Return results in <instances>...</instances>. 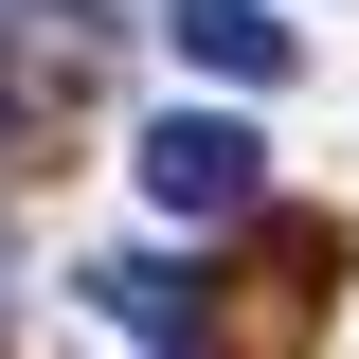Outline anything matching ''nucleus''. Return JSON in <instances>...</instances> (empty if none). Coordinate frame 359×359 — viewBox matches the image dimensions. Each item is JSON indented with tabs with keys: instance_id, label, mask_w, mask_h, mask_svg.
Returning a JSON list of instances; mask_svg holds the SVG:
<instances>
[{
	"instance_id": "nucleus-1",
	"label": "nucleus",
	"mask_w": 359,
	"mask_h": 359,
	"mask_svg": "<svg viewBox=\"0 0 359 359\" xmlns=\"http://www.w3.org/2000/svg\"><path fill=\"white\" fill-rule=\"evenodd\" d=\"M144 198H162V216H252L269 198L252 108H162V126H144Z\"/></svg>"
},
{
	"instance_id": "nucleus-2",
	"label": "nucleus",
	"mask_w": 359,
	"mask_h": 359,
	"mask_svg": "<svg viewBox=\"0 0 359 359\" xmlns=\"http://www.w3.org/2000/svg\"><path fill=\"white\" fill-rule=\"evenodd\" d=\"M162 36L216 90H287V18H269V0H162Z\"/></svg>"
},
{
	"instance_id": "nucleus-3",
	"label": "nucleus",
	"mask_w": 359,
	"mask_h": 359,
	"mask_svg": "<svg viewBox=\"0 0 359 359\" xmlns=\"http://www.w3.org/2000/svg\"><path fill=\"white\" fill-rule=\"evenodd\" d=\"M90 287H108V323H126L144 359H216V341H198V287H180L162 252H108V269H90Z\"/></svg>"
}]
</instances>
